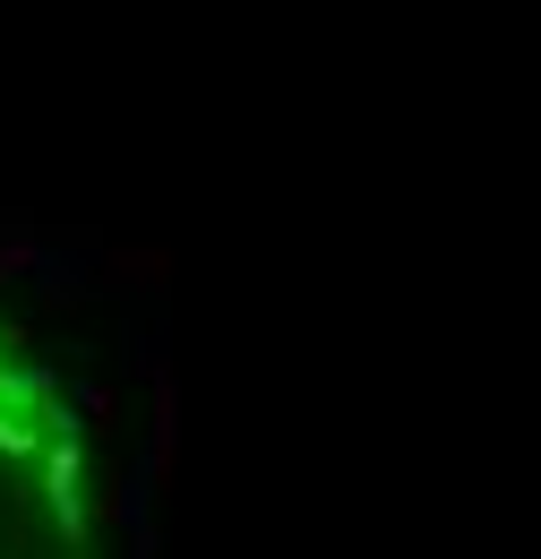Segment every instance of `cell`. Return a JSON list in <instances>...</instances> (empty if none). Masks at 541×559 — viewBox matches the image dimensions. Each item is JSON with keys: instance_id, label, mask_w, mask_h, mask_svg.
<instances>
[{"instance_id": "1", "label": "cell", "mask_w": 541, "mask_h": 559, "mask_svg": "<svg viewBox=\"0 0 541 559\" xmlns=\"http://www.w3.org/2000/svg\"><path fill=\"white\" fill-rule=\"evenodd\" d=\"M0 559H35V499H26V430L0 405Z\"/></svg>"}]
</instances>
